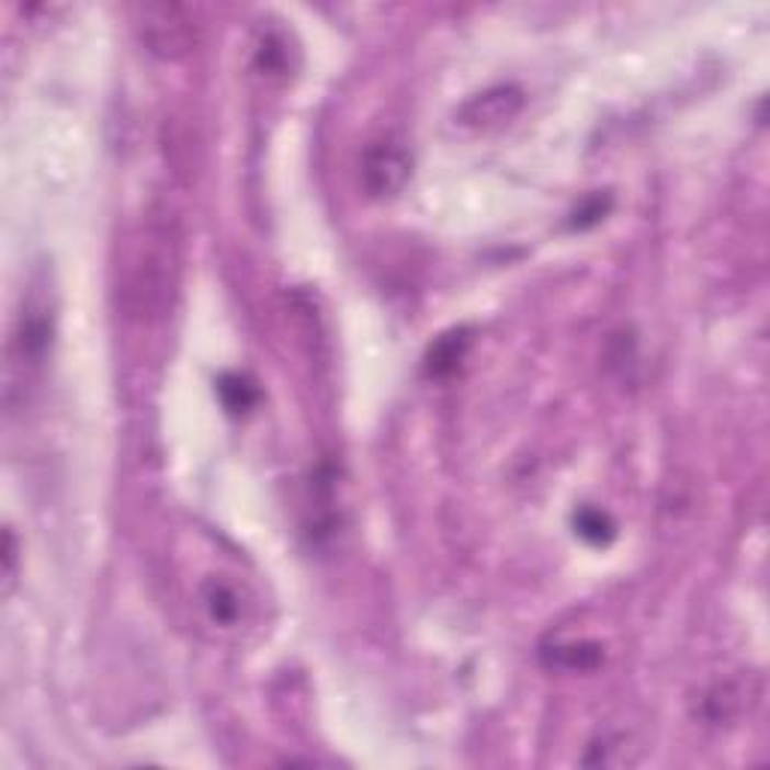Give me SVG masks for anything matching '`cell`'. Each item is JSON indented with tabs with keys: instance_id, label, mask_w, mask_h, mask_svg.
I'll return each mask as SVG.
<instances>
[{
	"instance_id": "obj_7",
	"label": "cell",
	"mask_w": 770,
	"mask_h": 770,
	"mask_svg": "<svg viewBox=\"0 0 770 770\" xmlns=\"http://www.w3.org/2000/svg\"><path fill=\"white\" fill-rule=\"evenodd\" d=\"M602 659L596 644H566V647H554L551 663L566 671H590Z\"/></svg>"
},
{
	"instance_id": "obj_2",
	"label": "cell",
	"mask_w": 770,
	"mask_h": 770,
	"mask_svg": "<svg viewBox=\"0 0 770 770\" xmlns=\"http://www.w3.org/2000/svg\"><path fill=\"white\" fill-rule=\"evenodd\" d=\"M409 172H412V157H409L404 139L380 136L364 148L362 188L367 190V196H397L409 181Z\"/></svg>"
},
{
	"instance_id": "obj_4",
	"label": "cell",
	"mask_w": 770,
	"mask_h": 770,
	"mask_svg": "<svg viewBox=\"0 0 770 770\" xmlns=\"http://www.w3.org/2000/svg\"><path fill=\"white\" fill-rule=\"evenodd\" d=\"M518 109H521V91H514V88H494V91L473 97V100L461 109L457 121H461L464 127L490 129L500 127L506 121H512V117L518 115Z\"/></svg>"
},
{
	"instance_id": "obj_9",
	"label": "cell",
	"mask_w": 770,
	"mask_h": 770,
	"mask_svg": "<svg viewBox=\"0 0 770 770\" xmlns=\"http://www.w3.org/2000/svg\"><path fill=\"white\" fill-rule=\"evenodd\" d=\"M575 526H578V536L593 542V545H605L614 536L611 518L605 512H599V509H584V512L575 514Z\"/></svg>"
},
{
	"instance_id": "obj_5",
	"label": "cell",
	"mask_w": 770,
	"mask_h": 770,
	"mask_svg": "<svg viewBox=\"0 0 770 770\" xmlns=\"http://www.w3.org/2000/svg\"><path fill=\"white\" fill-rule=\"evenodd\" d=\"M202 608L214 626L220 630H235L241 623V614H245V605H241V596L235 590L233 584L223 581V578H211V581L202 584Z\"/></svg>"
},
{
	"instance_id": "obj_8",
	"label": "cell",
	"mask_w": 770,
	"mask_h": 770,
	"mask_svg": "<svg viewBox=\"0 0 770 770\" xmlns=\"http://www.w3.org/2000/svg\"><path fill=\"white\" fill-rule=\"evenodd\" d=\"M217 392L223 397V407L229 409V412H247V409L257 404V388L247 383L245 376H223Z\"/></svg>"
},
{
	"instance_id": "obj_3",
	"label": "cell",
	"mask_w": 770,
	"mask_h": 770,
	"mask_svg": "<svg viewBox=\"0 0 770 770\" xmlns=\"http://www.w3.org/2000/svg\"><path fill=\"white\" fill-rule=\"evenodd\" d=\"M196 22L181 7H145L139 34L160 58H181L196 46Z\"/></svg>"
},
{
	"instance_id": "obj_1",
	"label": "cell",
	"mask_w": 770,
	"mask_h": 770,
	"mask_svg": "<svg viewBox=\"0 0 770 770\" xmlns=\"http://www.w3.org/2000/svg\"><path fill=\"white\" fill-rule=\"evenodd\" d=\"M43 286H36L27 302H24L22 314L15 319L10 340V362H7V400H15V395H24V388L34 383L43 362H46L48 347H52V304L43 295Z\"/></svg>"
},
{
	"instance_id": "obj_10",
	"label": "cell",
	"mask_w": 770,
	"mask_h": 770,
	"mask_svg": "<svg viewBox=\"0 0 770 770\" xmlns=\"http://www.w3.org/2000/svg\"><path fill=\"white\" fill-rule=\"evenodd\" d=\"M12 581H15V536L12 530L3 533V584H7V593L12 590Z\"/></svg>"
},
{
	"instance_id": "obj_6",
	"label": "cell",
	"mask_w": 770,
	"mask_h": 770,
	"mask_svg": "<svg viewBox=\"0 0 770 770\" xmlns=\"http://www.w3.org/2000/svg\"><path fill=\"white\" fill-rule=\"evenodd\" d=\"M467 347L469 338L464 328L443 335V338L433 343L431 352H428V374L445 376L452 374V371H457V364L464 362V355H467Z\"/></svg>"
}]
</instances>
